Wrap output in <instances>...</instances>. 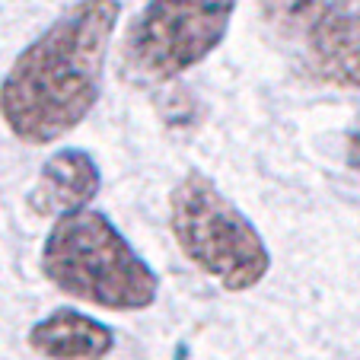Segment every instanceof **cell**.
<instances>
[{
	"label": "cell",
	"mask_w": 360,
	"mask_h": 360,
	"mask_svg": "<svg viewBox=\"0 0 360 360\" xmlns=\"http://www.w3.org/2000/svg\"><path fill=\"white\" fill-rule=\"evenodd\" d=\"M118 0H77L22 48L0 83V118L10 134L48 147L83 124L102 96Z\"/></svg>",
	"instance_id": "cell-1"
},
{
	"label": "cell",
	"mask_w": 360,
	"mask_h": 360,
	"mask_svg": "<svg viewBox=\"0 0 360 360\" xmlns=\"http://www.w3.org/2000/svg\"><path fill=\"white\" fill-rule=\"evenodd\" d=\"M41 271L68 297L112 313L157 303L160 278L105 214L80 207L55 217L41 245Z\"/></svg>",
	"instance_id": "cell-2"
},
{
	"label": "cell",
	"mask_w": 360,
	"mask_h": 360,
	"mask_svg": "<svg viewBox=\"0 0 360 360\" xmlns=\"http://www.w3.org/2000/svg\"><path fill=\"white\" fill-rule=\"evenodd\" d=\"M169 226L185 259L230 293L255 287L271 268L262 233L201 172H188L172 188Z\"/></svg>",
	"instance_id": "cell-3"
},
{
	"label": "cell",
	"mask_w": 360,
	"mask_h": 360,
	"mask_svg": "<svg viewBox=\"0 0 360 360\" xmlns=\"http://www.w3.org/2000/svg\"><path fill=\"white\" fill-rule=\"evenodd\" d=\"M236 0H147L131 20L122 64L141 83H169L198 68L230 32Z\"/></svg>",
	"instance_id": "cell-4"
},
{
	"label": "cell",
	"mask_w": 360,
	"mask_h": 360,
	"mask_svg": "<svg viewBox=\"0 0 360 360\" xmlns=\"http://www.w3.org/2000/svg\"><path fill=\"white\" fill-rule=\"evenodd\" d=\"M293 48L303 77L326 86L360 89V7L322 20Z\"/></svg>",
	"instance_id": "cell-5"
},
{
	"label": "cell",
	"mask_w": 360,
	"mask_h": 360,
	"mask_svg": "<svg viewBox=\"0 0 360 360\" xmlns=\"http://www.w3.org/2000/svg\"><path fill=\"white\" fill-rule=\"evenodd\" d=\"M99 188L102 172L86 150H58L41 163L35 188L29 191V207L39 217H64L86 207Z\"/></svg>",
	"instance_id": "cell-6"
},
{
	"label": "cell",
	"mask_w": 360,
	"mask_h": 360,
	"mask_svg": "<svg viewBox=\"0 0 360 360\" xmlns=\"http://www.w3.org/2000/svg\"><path fill=\"white\" fill-rule=\"evenodd\" d=\"M29 347L48 360H102L115 347V335L105 322L64 306L29 328Z\"/></svg>",
	"instance_id": "cell-7"
},
{
	"label": "cell",
	"mask_w": 360,
	"mask_h": 360,
	"mask_svg": "<svg viewBox=\"0 0 360 360\" xmlns=\"http://www.w3.org/2000/svg\"><path fill=\"white\" fill-rule=\"evenodd\" d=\"M354 7H360V0H259L262 22L287 45H297L322 20Z\"/></svg>",
	"instance_id": "cell-8"
},
{
	"label": "cell",
	"mask_w": 360,
	"mask_h": 360,
	"mask_svg": "<svg viewBox=\"0 0 360 360\" xmlns=\"http://www.w3.org/2000/svg\"><path fill=\"white\" fill-rule=\"evenodd\" d=\"M345 153H347V166L360 176V128L347 134V143H345Z\"/></svg>",
	"instance_id": "cell-9"
}]
</instances>
